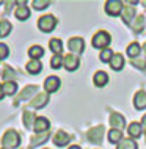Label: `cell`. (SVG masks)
Wrapping results in <instances>:
<instances>
[{"label":"cell","mask_w":146,"mask_h":149,"mask_svg":"<svg viewBox=\"0 0 146 149\" xmlns=\"http://www.w3.org/2000/svg\"><path fill=\"white\" fill-rule=\"evenodd\" d=\"M8 55H10V49H8V46H6V44H3V42H0V60L6 58Z\"/></svg>","instance_id":"33"},{"label":"cell","mask_w":146,"mask_h":149,"mask_svg":"<svg viewBox=\"0 0 146 149\" xmlns=\"http://www.w3.org/2000/svg\"><path fill=\"white\" fill-rule=\"evenodd\" d=\"M2 143H3V148L6 149H16L21 144V136H19V134L16 130H8L3 135Z\"/></svg>","instance_id":"1"},{"label":"cell","mask_w":146,"mask_h":149,"mask_svg":"<svg viewBox=\"0 0 146 149\" xmlns=\"http://www.w3.org/2000/svg\"><path fill=\"white\" fill-rule=\"evenodd\" d=\"M69 149H82V148H80V146H77V144H75V146H71Z\"/></svg>","instance_id":"36"},{"label":"cell","mask_w":146,"mask_h":149,"mask_svg":"<svg viewBox=\"0 0 146 149\" xmlns=\"http://www.w3.org/2000/svg\"><path fill=\"white\" fill-rule=\"evenodd\" d=\"M49 126H50V124H49V119L44 118V116H39V118L35 119V126H33V129H35L36 134H46L47 129H49Z\"/></svg>","instance_id":"9"},{"label":"cell","mask_w":146,"mask_h":149,"mask_svg":"<svg viewBox=\"0 0 146 149\" xmlns=\"http://www.w3.org/2000/svg\"><path fill=\"white\" fill-rule=\"evenodd\" d=\"M55 25H57V19H55V16H52V14L41 16L39 21H38V29L41 31H44V33H50V31L55 29Z\"/></svg>","instance_id":"3"},{"label":"cell","mask_w":146,"mask_h":149,"mask_svg":"<svg viewBox=\"0 0 146 149\" xmlns=\"http://www.w3.org/2000/svg\"><path fill=\"white\" fill-rule=\"evenodd\" d=\"M110 124L113 126V129H116V130H123V129L126 127L124 118L121 115H118V113H113L110 116Z\"/></svg>","instance_id":"12"},{"label":"cell","mask_w":146,"mask_h":149,"mask_svg":"<svg viewBox=\"0 0 146 149\" xmlns=\"http://www.w3.org/2000/svg\"><path fill=\"white\" fill-rule=\"evenodd\" d=\"M60 85H61V83H60V79L55 77V75H50V77H47L44 80V90L47 93H55L60 88Z\"/></svg>","instance_id":"6"},{"label":"cell","mask_w":146,"mask_h":149,"mask_svg":"<svg viewBox=\"0 0 146 149\" xmlns=\"http://www.w3.org/2000/svg\"><path fill=\"white\" fill-rule=\"evenodd\" d=\"M49 47H50V50L54 52V55H61V52H63V42H61V39H58V38L50 39Z\"/></svg>","instance_id":"19"},{"label":"cell","mask_w":146,"mask_h":149,"mask_svg":"<svg viewBox=\"0 0 146 149\" xmlns=\"http://www.w3.org/2000/svg\"><path fill=\"white\" fill-rule=\"evenodd\" d=\"M143 127L146 129V116H143Z\"/></svg>","instance_id":"37"},{"label":"cell","mask_w":146,"mask_h":149,"mask_svg":"<svg viewBox=\"0 0 146 149\" xmlns=\"http://www.w3.org/2000/svg\"><path fill=\"white\" fill-rule=\"evenodd\" d=\"M121 140H123V132H121V130H116V129L108 130V141H110L112 144L119 143Z\"/></svg>","instance_id":"21"},{"label":"cell","mask_w":146,"mask_h":149,"mask_svg":"<svg viewBox=\"0 0 146 149\" xmlns=\"http://www.w3.org/2000/svg\"><path fill=\"white\" fill-rule=\"evenodd\" d=\"M68 49H69V52H74V54H82L85 50V41L82 38H71L68 41Z\"/></svg>","instance_id":"5"},{"label":"cell","mask_w":146,"mask_h":149,"mask_svg":"<svg viewBox=\"0 0 146 149\" xmlns=\"http://www.w3.org/2000/svg\"><path fill=\"white\" fill-rule=\"evenodd\" d=\"M133 105L137 110H145L146 108V93L145 91H138L133 96Z\"/></svg>","instance_id":"11"},{"label":"cell","mask_w":146,"mask_h":149,"mask_svg":"<svg viewBox=\"0 0 146 149\" xmlns=\"http://www.w3.org/2000/svg\"><path fill=\"white\" fill-rule=\"evenodd\" d=\"M31 5H33L35 10H44V8L49 6V2H47V0H33Z\"/></svg>","instance_id":"32"},{"label":"cell","mask_w":146,"mask_h":149,"mask_svg":"<svg viewBox=\"0 0 146 149\" xmlns=\"http://www.w3.org/2000/svg\"><path fill=\"white\" fill-rule=\"evenodd\" d=\"M132 66H137L138 69H146V58H145V60L133 58V60H132Z\"/></svg>","instance_id":"34"},{"label":"cell","mask_w":146,"mask_h":149,"mask_svg":"<svg viewBox=\"0 0 146 149\" xmlns=\"http://www.w3.org/2000/svg\"><path fill=\"white\" fill-rule=\"evenodd\" d=\"M2 86H3V93H5V96L6 94L8 96H13L16 93V90H17V85H16V82H13V80H11V82H5Z\"/></svg>","instance_id":"25"},{"label":"cell","mask_w":146,"mask_h":149,"mask_svg":"<svg viewBox=\"0 0 146 149\" xmlns=\"http://www.w3.org/2000/svg\"><path fill=\"white\" fill-rule=\"evenodd\" d=\"M127 132H129V135H131V138H138V136H141L143 127H141L140 123H132L131 126L127 127Z\"/></svg>","instance_id":"18"},{"label":"cell","mask_w":146,"mask_h":149,"mask_svg":"<svg viewBox=\"0 0 146 149\" xmlns=\"http://www.w3.org/2000/svg\"><path fill=\"white\" fill-rule=\"evenodd\" d=\"M14 14H16V17H17L19 21H27L28 16H30V10H28V6H25L24 3H22V5L19 3V6L16 8V13Z\"/></svg>","instance_id":"16"},{"label":"cell","mask_w":146,"mask_h":149,"mask_svg":"<svg viewBox=\"0 0 146 149\" xmlns=\"http://www.w3.org/2000/svg\"><path fill=\"white\" fill-rule=\"evenodd\" d=\"M93 82H94L96 86H105L108 83V75L104 71H97L93 77Z\"/></svg>","instance_id":"14"},{"label":"cell","mask_w":146,"mask_h":149,"mask_svg":"<svg viewBox=\"0 0 146 149\" xmlns=\"http://www.w3.org/2000/svg\"><path fill=\"white\" fill-rule=\"evenodd\" d=\"M143 50H145V57H146V42H145V46H143Z\"/></svg>","instance_id":"38"},{"label":"cell","mask_w":146,"mask_h":149,"mask_svg":"<svg viewBox=\"0 0 146 149\" xmlns=\"http://www.w3.org/2000/svg\"><path fill=\"white\" fill-rule=\"evenodd\" d=\"M11 31V24L8 21H0V38L8 36Z\"/></svg>","instance_id":"28"},{"label":"cell","mask_w":146,"mask_h":149,"mask_svg":"<svg viewBox=\"0 0 146 149\" xmlns=\"http://www.w3.org/2000/svg\"><path fill=\"white\" fill-rule=\"evenodd\" d=\"M123 2H119V0H108L105 3V13L110 16H118L119 13H123Z\"/></svg>","instance_id":"4"},{"label":"cell","mask_w":146,"mask_h":149,"mask_svg":"<svg viewBox=\"0 0 146 149\" xmlns=\"http://www.w3.org/2000/svg\"><path fill=\"white\" fill-rule=\"evenodd\" d=\"M133 14H135V8H133V6H124V10H123V21L126 24H131V21L133 19Z\"/></svg>","instance_id":"22"},{"label":"cell","mask_w":146,"mask_h":149,"mask_svg":"<svg viewBox=\"0 0 146 149\" xmlns=\"http://www.w3.org/2000/svg\"><path fill=\"white\" fill-rule=\"evenodd\" d=\"M116 149H138V146L132 138H126V140H121Z\"/></svg>","instance_id":"23"},{"label":"cell","mask_w":146,"mask_h":149,"mask_svg":"<svg viewBox=\"0 0 146 149\" xmlns=\"http://www.w3.org/2000/svg\"><path fill=\"white\" fill-rule=\"evenodd\" d=\"M140 50H141L140 44H138V42H132L131 46L127 47V55L133 60V58H137V57L140 55Z\"/></svg>","instance_id":"24"},{"label":"cell","mask_w":146,"mask_h":149,"mask_svg":"<svg viewBox=\"0 0 146 149\" xmlns=\"http://www.w3.org/2000/svg\"><path fill=\"white\" fill-rule=\"evenodd\" d=\"M110 41H112L110 35H108L107 31L101 30V31H97V33L93 36V47H94V49H102L104 50V49L108 47Z\"/></svg>","instance_id":"2"},{"label":"cell","mask_w":146,"mask_h":149,"mask_svg":"<svg viewBox=\"0 0 146 149\" xmlns=\"http://www.w3.org/2000/svg\"><path fill=\"white\" fill-rule=\"evenodd\" d=\"M2 149H6V148H2Z\"/></svg>","instance_id":"39"},{"label":"cell","mask_w":146,"mask_h":149,"mask_svg":"<svg viewBox=\"0 0 146 149\" xmlns=\"http://www.w3.org/2000/svg\"><path fill=\"white\" fill-rule=\"evenodd\" d=\"M110 66L113 71H121L124 66V57L121 54H115L110 60Z\"/></svg>","instance_id":"13"},{"label":"cell","mask_w":146,"mask_h":149,"mask_svg":"<svg viewBox=\"0 0 146 149\" xmlns=\"http://www.w3.org/2000/svg\"><path fill=\"white\" fill-rule=\"evenodd\" d=\"M25 68H27V71L30 72V74H39L41 69H43V64H41L39 60H30Z\"/></svg>","instance_id":"17"},{"label":"cell","mask_w":146,"mask_h":149,"mask_svg":"<svg viewBox=\"0 0 146 149\" xmlns=\"http://www.w3.org/2000/svg\"><path fill=\"white\" fill-rule=\"evenodd\" d=\"M47 138H49V132H46V134H39L38 136H33V138H31V144H30V146H31V148L39 146L41 143L47 141Z\"/></svg>","instance_id":"26"},{"label":"cell","mask_w":146,"mask_h":149,"mask_svg":"<svg viewBox=\"0 0 146 149\" xmlns=\"http://www.w3.org/2000/svg\"><path fill=\"white\" fill-rule=\"evenodd\" d=\"M33 119H36V118H35V115L31 113V111H25V113H24V124H25L27 129H31L35 126Z\"/></svg>","instance_id":"29"},{"label":"cell","mask_w":146,"mask_h":149,"mask_svg":"<svg viewBox=\"0 0 146 149\" xmlns=\"http://www.w3.org/2000/svg\"><path fill=\"white\" fill-rule=\"evenodd\" d=\"M143 24H145V17H143V16H138V17H137V21L133 22V30H135L137 33H141Z\"/></svg>","instance_id":"31"},{"label":"cell","mask_w":146,"mask_h":149,"mask_svg":"<svg viewBox=\"0 0 146 149\" xmlns=\"http://www.w3.org/2000/svg\"><path fill=\"white\" fill-rule=\"evenodd\" d=\"M50 66H52V69H60V68L63 66V57L61 55H54L50 60Z\"/></svg>","instance_id":"30"},{"label":"cell","mask_w":146,"mask_h":149,"mask_svg":"<svg viewBox=\"0 0 146 149\" xmlns=\"http://www.w3.org/2000/svg\"><path fill=\"white\" fill-rule=\"evenodd\" d=\"M47 100H49V94H46V93H41V94H38L36 97L31 99L30 107H31V108H43V107H46Z\"/></svg>","instance_id":"10"},{"label":"cell","mask_w":146,"mask_h":149,"mask_svg":"<svg viewBox=\"0 0 146 149\" xmlns=\"http://www.w3.org/2000/svg\"><path fill=\"white\" fill-rule=\"evenodd\" d=\"M69 141H71V135L66 134V132H63V130H58L54 135V143H55V146H58V148L66 146Z\"/></svg>","instance_id":"7"},{"label":"cell","mask_w":146,"mask_h":149,"mask_svg":"<svg viewBox=\"0 0 146 149\" xmlns=\"http://www.w3.org/2000/svg\"><path fill=\"white\" fill-rule=\"evenodd\" d=\"M63 66L66 68L68 71H75L77 68H79V58L75 57V55H64L63 57Z\"/></svg>","instance_id":"8"},{"label":"cell","mask_w":146,"mask_h":149,"mask_svg":"<svg viewBox=\"0 0 146 149\" xmlns=\"http://www.w3.org/2000/svg\"><path fill=\"white\" fill-rule=\"evenodd\" d=\"M104 127L99 126L97 129H93L91 132H88V140H90L91 143H101V140H102V134H104Z\"/></svg>","instance_id":"15"},{"label":"cell","mask_w":146,"mask_h":149,"mask_svg":"<svg viewBox=\"0 0 146 149\" xmlns=\"http://www.w3.org/2000/svg\"><path fill=\"white\" fill-rule=\"evenodd\" d=\"M113 50L110 49V47H107V49H104L102 52H101V55H99V58H101V61L102 63H110V60L113 57Z\"/></svg>","instance_id":"27"},{"label":"cell","mask_w":146,"mask_h":149,"mask_svg":"<svg viewBox=\"0 0 146 149\" xmlns=\"http://www.w3.org/2000/svg\"><path fill=\"white\" fill-rule=\"evenodd\" d=\"M44 55V49L41 46H31L30 49H28V57H30L31 60H39Z\"/></svg>","instance_id":"20"},{"label":"cell","mask_w":146,"mask_h":149,"mask_svg":"<svg viewBox=\"0 0 146 149\" xmlns=\"http://www.w3.org/2000/svg\"><path fill=\"white\" fill-rule=\"evenodd\" d=\"M3 97H5V93H3V86L0 85V100H2Z\"/></svg>","instance_id":"35"}]
</instances>
